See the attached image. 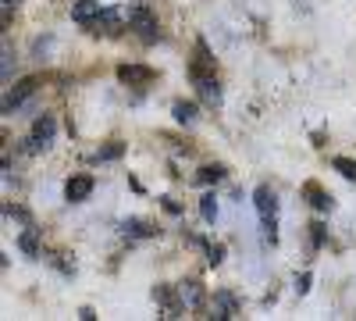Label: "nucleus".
I'll return each instance as SVG.
<instances>
[{
	"label": "nucleus",
	"mask_w": 356,
	"mask_h": 321,
	"mask_svg": "<svg viewBox=\"0 0 356 321\" xmlns=\"http://www.w3.org/2000/svg\"><path fill=\"white\" fill-rule=\"evenodd\" d=\"M218 179H225V168H218V164H211V168L200 171V182H203V186H207V182H218Z\"/></svg>",
	"instance_id": "obj_16"
},
{
	"label": "nucleus",
	"mask_w": 356,
	"mask_h": 321,
	"mask_svg": "<svg viewBox=\"0 0 356 321\" xmlns=\"http://www.w3.org/2000/svg\"><path fill=\"white\" fill-rule=\"evenodd\" d=\"M11 43H4V82H11Z\"/></svg>",
	"instance_id": "obj_20"
},
{
	"label": "nucleus",
	"mask_w": 356,
	"mask_h": 321,
	"mask_svg": "<svg viewBox=\"0 0 356 321\" xmlns=\"http://www.w3.org/2000/svg\"><path fill=\"white\" fill-rule=\"evenodd\" d=\"M171 114H175V122H182V125H193V122H196V104H186V100H178V104L171 107Z\"/></svg>",
	"instance_id": "obj_10"
},
{
	"label": "nucleus",
	"mask_w": 356,
	"mask_h": 321,
	"mask_svg": "<svg viewBox=\"0 0 356 321\" xmlns=\"http://www.w3.org/2000/svg\"><path fill=\"white\" fill-rule=\"evenodd\" d=\"M307 289H310V275H300V279H296V293H307Z\"/></svg>",
	"instance_id": "obj_21"
},
{
	"label": "nucleus",
	"mask_w": 356,
	"mask_h": 321,
	"mask_svg": "<svg viewBox=\"0 0 356 321\" xmlns=\"http://www.w3.org/2000/svg\"><path fill=\"white\" fill-rule=\"evenodd\" d=\"M18 246L25 257H40V243H36V232H22L18 236Z\"/></svg>",
	"instance_id": "obj_13"
},
{
	"label": "nucleus",
	"mask_w": 356,
	"mask_h": 321,
	"mask_svg": "<svg viewBox=\"0 0 356 321\" xmlns=\"http://www.w3.org/2000/svg\"><path fill=\"white\" fill-rule=\"evenodd\" d=\"M33 93H36V79H22V82L15 86V90L8 93V100H4V114H11L25 97H33Z\"/></svg>",
	"instance_id": "obj_5"
},
{
	"label": "nucleus",
	"mask_w": 356,
	"mask_h": 321,
	"mask_svg": "<svg viewBox=\"0 0 356 321\" xmlns=\"http://www.w3.org/2000/svg\"><path fill=\"white\" fill-rule=\"evenodd\" d=\"M72 18L75 22H93V18H100V0H79V4L72 8Z\"/></svg>",
	"instance_id": "obj_8"
},
{
	"label": "nucleus",
	"mask_w": 356,
	"mask_h": 321,
	"mask_svg": "<svg viewBox=\"0 0 356 321\" xmlns=\"http://www.w3.org/2000/svg\"><path fill=\"white\" fill-rule=\"evenodd\" d=\"M118 79L129 82V86H139V82H150L154 72H150V68H143V65H122V68H118Z\"/></svg>",
	"instance_id": "obj_7"
},
{
	"label": "nucleus",
	"mask_w": 356,
	"mask_h": 321,
	"mask_svg": "<svg viewBox=\"0 0 356 321\" xmlns=\"http://www.w3.org/2000/svg\"><path fill=\"white\" fill-rule=\"evenodd\" d=\"M196 90H200V97L211 104V107H218L221 104V86H218V79H211V75H200L196 79Z\"/></svg>",
	"instance_id": "obj_6"
},
{
	"label": "nucleus",
	"mask_w": 356,
	"mask_h": 321,
	"mask_svg": "<svg viewBox=\"0 0 356 321\" xmlns=\"http://www.w3.org/2000/svg\"><path fill=\"white\" fill-rule=\"evenodd\" d=\"M122 154H125V147H122V143H111V147H104V150L97 154V161H118Z\"/></svg>",
	"instance_id": "obj_15"
},
{
	"label": "nucleus",
	"mask_w": 356,
	"mask_h": 321,
	"mask_svg": "<svg viewBox=\"0 0 356 321\" xmlns=\"http://www.w3.org/2000/svg\"><path fill=\"white\" fill-rule=\"evenodd\" d=\"M218 304H221V318H232L235 314V300L228 293H218Z\"/></svg>",
	"instance_id": "obj_18"
},
{
	"label": "nucleus",
	"mask_w": 356,
	"mask_h": 321,
	"mask_svg": "<svg viewBox=\"0 0 356 321\" xmlns=\"http://www.w3.org/2000/svg\"><path fill=\"white\" fill-rule=\"evenodd\" d=\"M54 132H57V122L50 118V114L36 118L33 136H29V150H47V147H50V139H54Z\"/></svg>",
	"instance_id": "obj_3"
},
{
	"label": "nucleus",
	"mask_w": 356,
	"mask_h": 321,
	"mask_svg": "<svg viewBox=\"0 0 356 321\" xmlns=\"http://www.w3.org/2000/svg\"><path fill=\"white\" fill-rule=\"evenodd\" d=\"M200 214H203V221H218V200H214V193H207L200 200Z\"/></svg>",
	"instance_id": "obj_14"
},
{
	"label": "nucleus",
	"mask_w": 356,
	"mask_h": 321,
	"mask_svg": "<svg viewBox=\"0 0 356 321\" xmlns=\"http://www.w3.org/2000/svg\"><path fill=\"white\" fill-rule=\"evenodd\" d=\"M307 196H310V203H314V208H317V211H332V196H328V193H324V189H317L314 182L307 186Z\"/></svg>",
	"instance_id": "obj_11"
},
{
	"label": "nucleus",
	"mask_w": 356,
	"mask_h": 321,
	"mask_svg": "<svg viewBox=\"0 0 356 321\" xmlns=\"http://www.w3.org/2000/svg\"><path fill=\"white\" fill-rule=\"evenodd\" d=\"M332 168L342 175L346 182H356V161H349V157H335V161H332Z\"/></svg>",
	"instance_id": "obj_12"
},
{
	"label": "nucleus",
	"mask_w": 356,
	"mask_h": 321,
	"mask_svg": "<svg viewBox=\"0 0 356 321\" xmlns=\"http://www.w3.org/2000/svg\"><path fill=\"white\" fill-rule=\"evenodd\" d=\"M207 253H211V257H207V260H211L214 268H218L221 260H225V246H221V243H218V246H211V250H207Z\"/></svg>",
	"instance_id": "obj_19"
},
{
	"label": "nucleus",
	"mask_w": 356,
	"mask_h": 321,
	"mask_svg": "<svg viewBox=\"0 0 356 321\" xmlns=\"http://www.w3.org/2000/svg\"><path fill=\"white\" fill-rule=\"evenodd\" d=\"M89 193H93V179H89V175H75V179H68V186H65V196L72 203L89 200Z\"/></svg>",
	"instance_id": "obj_4"
},
{
	"label": "nucleus",
	"mask_w": 356,
	"mask_h": 321,
	"mask_svg": "<svg viewBox=\"0 0 356 321\" xmlns=\"http://www.w3.org/2000/svg\"><path fill=\"white\" fill-rule=\"evenodd\" d=\"M129 29H136V36L139 40H146V43H154L157 36H161V25H157V15L146 8V4H139V8H132L129 11Z\"/></svg>",
	"instance_id": "obj_2"
},
{
	"label": "nucleus",
	"mask_w": 356,
	"mask_h": 321,
	"mask_svg": "<svg viewBox=\"0 0 356 321\" xmlns=\"http://www.w3.org/2000/svg\"><path fill=\"white\" fill-rule=\"evenodd\" d=\"M253 203H257V214H260V221H264V236L267 240H278L275 236V218H278V196L271 193V186H257V193H253Z\"/></svg>",
	"instance_id": "obj_1"
},
{
	"label": "nucleus",
	"mask_w": 356,
	"mask_h": 321,
	"mask_svg": "<svg viewBox=\"0 0 356 321\" xmlns=\"http://www.w3.org/2000/svg\"><path fill=\"white\" fill-rule=\"evenodd\" d=\"M125 232H132V236H150V225H146V221H139V218H132V221H125Z\"/></svg>",
	"instance_id": "obj_17"
},
{
	"label": "nucleus",
	"mask_w": 356,
	"mask_h": 321,
	"mask_svg": "<svg viewBox=\"0 0 356 321\" xmlns=\"http://www.w3.org/2000/svg\"><path fill=\"white\" fill-rule=\"evenodd\" d=\"M178 297H182L186 307H200V304H203V289H200V282H182Z\"/></svg>",
	"instance_id": "obj_9"
},
{
	"label": "nucleus",
	"mask_w": 356,
	"mask_h": 321,
	"mask_svg": "<svg viewBox=\"0 0 356 321\" xmlns=\"http://www.w3.org/2000/svg\"><path fill=\"white\" fill-rule=\"evenodd\" d=\"M11 4H18V0H4V8H11Z\"/></svg>",
	"instance_id": "obj_22"
}]
</instances>
